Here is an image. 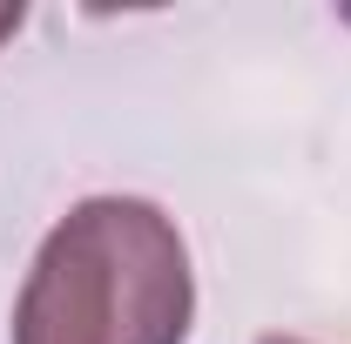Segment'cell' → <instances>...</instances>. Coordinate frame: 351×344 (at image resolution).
Listing matches in <instances>:
<instances>
[{"instance_id": "3", "label": "cell", "mask_w": 351, "mask_h": 344, "mask_svg": "<svg viewBox=\"0 0 351 344\" xmlns=\"http://www.w3.org/2000/svg\"><path fill=\"white\" fill-rule=\"evenodd\" d=\"M257 344H304V338H257Z\"/></svg>"}, {"instance_id": "1", "label": "cell", "mask_w": 351, "mask_h": 344, "mask_svg": "<svg viewBox=\"0 0 351 344\" xmlns=\"http://www.w3.org/2000/svg\"><path fill=\"white\" fill-rule=\"evenodd\" d=\"M196 317L189 243L142 196H88L34 250L14 344H182Z\"/></svg>"}, {"instance_id": "2", "label": "cell", "mask_w": 351, "mask_h": 344, "mask_svg": "<svg viewBox=\"0 0 351 344\" xmlns=\"http://www.w3.org/2000/svg\"><path fill=\"white\" fill-rule=\"evenodd\" d=\"M7 34H21V7H0V41Z\"/></svg>"}]
</instances>
